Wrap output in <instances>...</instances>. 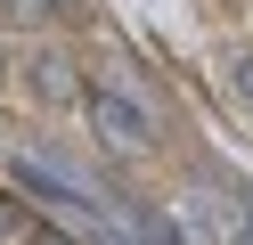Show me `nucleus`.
<instances>
[{
    "label": "nucleus",
    "instance_id": "obj_1",
    "mask_svg": "<svg viewBox=\"0 0 253 245\" xmlns=\"http://www.w3.org/2000/svg\"><path fill=\"white\" fill-rule=\"evenodd\" d=\"M82 123L98 147H115V155H155V139H164V106H155V90L139 82L131 57H98V74L82 82Z\"/></svg>",
    "mask_w": 253,
    "mask_h": 245
},
{
    "label": "nucleus",
    "instance_id": "obj_5",
    "mask_svg": "<svg viewBox=\"0 0 253 245\" xmlns=\"http://www.w3.org/2000/svg\"><path fill=\"white\" fill-rule=\"evenodd\" d=\"M229 245H253V212H245V221H237V229H229Z\"/></svg>",
    "mask_w": 253,
    "mask_h": 245
},
{
    "label": "nucleus",
    "instance_id": "obj_3",
    "mask_svg": "<svg viewBox=\"0 0 253 245\" xmlns=\"http://www.w3.org/2000/svg\"><path fill=\"white\" fill-rule=\"evenodd\" d=\"M0 16L8 25H49V16H66V0H0Z\"/></svg>",
    "mask_w": 253,
    "mask_h": 245
},
{
    "label": "nucleus",
    "instance_id": "obj_6",
    "mask_svg": "<svg viewBox=\"0 0 253 245\" xmlns=\"http://www.w3.org/2000/svg\"><path fill=\"white\" fill-rule=\"evenodd\" d=\"M8 229H17V221H8V204H0V237H8Z\"/></svg>",
    "mask_w": 253,
    "mask_h": 245
},
{
    "label": "nucleus",
    "instance_id": "obj_2",
    "mask_svg": "<svg viewBox=\"0 0 253 245\" xmlns=\"http://www.w3.org/2000/svg\"><path fill=\"white\" fill-rule=\"evenodd\" d=\"M17 74H25V90L41 98V106H82V65H74V49H57V41H33L17 57Z\"/></svg>",
    "mask_w": 253,
    "mask_h": 245
},
{
    "label": "nucleus",
    "instance_id": "obj_4",
    "mask_svg": "<svg viewBox=\"0 0 253 245\" xmlns=\"http://www.w3.org/2000/svg\"><path fill=\"white\" fill-rule=\"evenodd\" d=\"M229 90L253 106V49H245V57H229Z\"/></svg>",
    "mask_w": 253,
    "mask_h": 245
}]
</instances>
